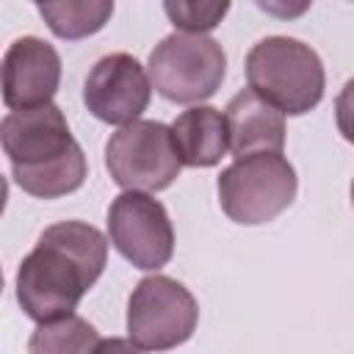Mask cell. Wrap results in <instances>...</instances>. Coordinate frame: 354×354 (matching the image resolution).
Listing matches in <instances>:
<instances>
[{
	"instance_id": "14",
	"label": "cell",
	"mask_w": 354,
	"mask_h": 354,
	"mask_svg": "<svg viewBox=\"0 0 354 354\" xmlns=\"http://www.w3.org/2000/svg\"><path fill=\"white\" fill-rule=\"evenodd\" d=\"M39 14L44 17L47 28L61 39H86L105 28L113 14L111 0H61V3H39Z\"/></svg>"
},
{
	"instance_id": "19",
	"label": "cell",
	"mask_w": 354,
	"mask_h": 354,
	"mask_svg": "<svg viewBox=\"0 0 354 354\" xmlns=\"http://www.w3.org/2000/svg\"><path fill=\"white\" fill-rule=\"evenodd\" d=\"M0 293H3V271H0Z\"/></svg>"
},
{
	"instance_id": "13",
	"label": "cell",
	"mask_w": 354,
	"mask_h": 354,
	"mask_svg": "<svg viewBox=\"0 0 354 354\" xmlns=\"http://www.w3.org/2000/svg\"><path fill=\"white\" fill-rule=\"evenodd\" d=\"M11 174L25 194L39 196V199H58V196L77 191L86 183L88 166H86V155L77 144L72 152H66L64 158H58L53 163H44L39 169H11Z\"/></svg>"
},
{
	"instance_id": "5",
	"label": "cell",
	"mask_w": 354,
	"mask_h": 354,
	"mask_svg": "<svg viewBox=\"0 0 354 354\" xmlns=\"http://www.w3.org/2000/svg\"><path fill=\"white\" fill-rule=\"evenodd\" d=\"M199 324L194 293L166 277H144L127 301V335L138 351H169L183 346Z\"/></svg>"
},
{
	"instance_id": "1",
	"label": "cell",
	"mask_w": 354,
	"mask_h": 354,
	"mask_svg": "<svg viewBox=\"0 0 354 354\" xmlns=\"http://www.w3.org/2000/svg\"><path fill=\"white\" fill-rule=\"evenodd\" d=\"M108 263L105 235L86 221L47 227L17 271V301L36 324L72 315Z\"/></svg>"
},
{
	"instance_id": "4",
	"label": "cell",
	"mask_w": 354,
	"mask_h": 354,
	"mask_svg": "<svg viewBox=\"0 0 354 354\" xmlns=\"http://www.w3.org/2000/svg\"><path fill=\"white\" fill-rule=\"evenodd\" d=\"M296 169L282 152H260L235 158L218 174L221 210L235 224H266L274 221L296 199Z\"/></svg>"
},
{
	"instance_id": "9",
	"label": "cell",
	"mask_w": 354,
	"mask_h": 354,
	"mask_svg": "<svg viewBox=\"0 0 354 354\" xmlns=\"http://www.w3.org/2000/svg\"><path fill=\"white\" fill-rule=\"evenodd\" d=\"M61 83V55L58 50L39 39L22 36L8 44L0 64L3 102L11 111H28L50 105Z\"/></svg>"
},
{
	"instance_id": "6",
	"label": "cell",
	"mask_w": 354,
	"mask_h": 354,
	"mask_svg": "<svg viewBox=\"0 0 354 354\" xmlns=\"http://www.w3.org/2000/svg\"><path fill=\"white\" fill-rule=\"evenodd\" d=\"M105 166L119 188L144 194L169 188L183 169L169 124L152 119L119 127L105 144Z\"/></svg>"
},
{
	"instance_id": "10",
	"label": "cell",
	"mask_w": 354,
	"mask_h": 354,
	"mask_svg": "<svg viewBox=\"0 0 354 354\" xmlns=\"http://www.w3.org/2000/svg\"><path fill=\"white\" fill-rule=\"evenodd\" d=\"M0 147L11 169H39L72 152L77 141L69 133L64 111L50 102L8 113L0 122Z\"/></svg>"
},
{
	"instance_id": "2",
	"label": "cell",
	"mask_w": 354,
	"mask_h": 354,
	"mask_svg": "<svg viewBox=\"0 0 354 354\" xmlns=\"http://www.w3.org/2000/svg\"><path fill=\"white\" fill-rule=\"evenodd\" d=\"M249 91L274 105L282 116L313 111L326 88L318 53L293 36H266L246 53Z\"/></svg>"
},
{
	"instance_id": "18",
	"label": "cell",
	"mask_w": 354,
	"mask_h": 354,
	"mask_svg": "<svg viewBox=\"0 0 354 354\" xmlns=\"http://www.w3.org/2000/svg\"><path fill=\"white\" fill-rule=\"evenodd\" d=\"M6 199H8V183H6V177L0 174V216H3V210H6Z\"/></svg>"
},
{
	"instance_id": "17",
	"label": "cell",
	"mask_w": 354,
	"mask_h": 354,
	"mask_svg": "<svg viewBox=\"0 0 354 354\" xmlns=\"http://www.w3.org/2000/svg\"><path fill=\"white\" fill-rule=\"evenodd\" d=\"M94 354H141V351L124 337H105V340L97 343Z\"/></svg>"
},
{
	"instance_id": "12",
	"label": "cell",
	"mask_w": 354,
	"mask_h": 354,
	"mask_svg": "<svg viewBox=\"0 0 354 354\" xmlns=\"http://www.w3.org/2000/svg\"><path fill=\"white\" fill-rule=\"evenodd\" d=\"M169 130L183 166L210 169L227 155V122L213 105H194L183 111Z\"/></svg>"
},
{
	"instance_id": "15",
	"label": "cell",
	"mask_w": 354,
	"mask_h": 354,
	"mask_svg": "<svg viewBox=\"0 0 354 354\" xmlns=\"http://www.w3.org/2000/svg\"><path fill=\"white\" fill-rule=\"evenodd\" d=\"M100 332L80 315L39 324L28 337V354H94Z\"/></svg>"
},
{
	"instance_id": "7",
	"label": "cell",
	"mask_w": 354,
	"mask_h": 354,
	"mask_svg": "<svg viewBox=\"0 0 354 354\" xmlns=\"http://www.w3.org/2000/svg\"><path fill=\"white\" fill-rule=\"evenodd\" d=\"M113 249L141 271H158L174 254V227L166 207L144 191H122L108 207Z\"/></svg>"
},
{
	"instance_id": "16",
	"label": "cell",
	"mask_w": 354,
	"mask_h": 354,
	"mask_svg": "<svg viewBox=\"0 0 354 354\" xmlns=\"http://www.w3.org/2000/svg\"><path fill=\"white\" fill-rule=\"evenodd\" d=\"M166 17L171 19L174 28H180V33H205L213 30L224 14L230 11V3H183V0H169L163 3Z\"/></svg>"
},
{
	"instance_id": "11",
	"label": "cell",
	"mask_w": 354,
	"mask_h": 354,
	"mask_svg": "<svg viewBox=\"0 0 354 354\" xmlns=\"http://www.w3.org/2000/svg\"><path fill=\"white\" fill-rule=\"evenodd\" d=\"M224 122H227V149L235 158L282 152L285 147V116L249 88L238 91L227 102Z\"/></svg>"
},
{
	"instance_id": "8",
	"label": "cell",
	"mask_w": 354,
	"mask_h": 354,
	"mask_svg": "<svg viewBox=\"0 0 354 354\" xmlns=\"http://www.w3.org/2000/svg\"><path fill=\"white\" fill-rule=\"evenodd\" d=\"M152 97V83L147 69L130 53L102 55L86 75L83 102L86 108L108 124H130L136 122Z\"/></svg>"
},
{
	"instance_id": "3",
	"label": "cell",
	"mask_w": 354,
	"mask_h": 354,
	"mask_svg": "<svg viewBox=\"0 0 354 354\" xmlns=\"http://www.w3.org/2000/svg\"><path fill=\"white\" fill-rule=\"evenodd\" d=\"M227 75L224 47L205 33H169L155 44L147 61L152 88L180 105H194L213 97Z\"/></svg>"
}]
</instances>
